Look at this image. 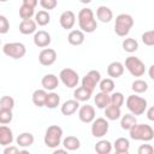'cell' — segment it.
<instances>
[{
    "mask_svg": "<svg viewBox=\"0 0 154 154\" xmlns=\"http://www.w3.org/2000/svg\"><path fill=\"white\" fill-rule=\"evenodd\" d=\"M77 19H78L79 29L83 32L91 34L97 28V22L94 17V12L91 8H88V7L82 8L77 14Z\"/></svg>",
    "mask_w": 154,
    "mask_h": 154,
    "instance_id": "1",
    "label": "cell"
},
{
    "mask_svg": "<svg viewBox=\"0 0 154 154\" xmlns=\"http://www.w3.org/2000/svg\"><path fill=\"white\" fill-rule=\"evenodd\" d=\"M130 138L135 141H143V142H149L154 137V130L150 125L148 124H135L130 130Z\"/></svg>",
    "mask_w": 154,
    "mask_h": 154,
    "instance_id": "2",
    "label": "cell"
},
{
    "mask_svg": "<svg viewBox=\"0 0 154 154\" xmlns=\"http://www.w3.org/2000/svg\"><path fill=\"white\" fill-rule=\"evenodd\" d=\"M61 140H63V129L59 125H51L47 128L43 141L48 148L54 149L59 147L61 143Z\"/></svg>",
    "mask_w": 154,
    "mask_h": 154,
    "instance_id": "3",
    "label": "cell"
},
{
    "mask_svg": "<svg viewBox=\"0 0 154 154\" xmlns=\"http://www.w3.org/2000/svg\"><path fill=\"white\" fill-rule=\"evenodd\" d=\"M132 25H134V18L128 13H120L116 17L114 32L120 37H125L130 32Z\"/></svg>",
    "mask_w": 154,
    "mask_h": 154,
    "instance_id": "4",
    "label": "cell"
},
{
    "mask_svg": "<svg viewBox=\"0 0 154 154\" xmlns=\"http://www.w3.org/2000/svg\"><path fill=\"white\" fill-rule=\"evenodd\" d=\"M125 103H126V107L130 111V113H132L134 116H141L147 109V100L138 95H135V94L129 95Z\"/></svg>",
    "mask_w": 154,
    "mask_h": 154,
    "instance_id": "5",
    "label": "cell"
},
{
    "mask_svg": "<svg viewBox=\"0 0 154 154\" xmlns=\"http://www.w3.org/2000/svg\"><path fill=\"white\" fill-rule=\"evenodd\" d=\"M125 67L130 72V75L134 77H141L146 72L144 63L140 58L134 57V55H130L125 59Z\"/></svg>",
    "mask_w": 154,
    "mask_h": 154,
    "instance_id": "6",
    "label": "cell"
},
{
    "mask_svg": "<svg viewBox=\"0 0 154 154\" xmlns=\"http://www.w3.org/2000/svg\"><path fill=\"white\" fill-rule=\"evenodd\" d=\"M2 52L5 55L12 59H20L25 55L26 48L22 42H7L2 47Z\"/></svg>",
    "mask_w": 154,
    "mask_h": 154,
    "instance_id": "7",
    "label": "cell"
},
{
    "mask_svg": "<svg viewBox=\"0 0 154 154\" xmlns=\"http://www.w3.org/2000/svg\"><path fill=\"white\" fill-rule=\"evenodd\" d=\"M59 79L63 82V84L67 88H76L78 85V82H79V76L78 73L70 69V67H65L60 71L59 73Z\"/></svg>",
    "mask_w": 154,
    "mask_h": 154,
    "instance_id": "8",
    "label": "cell"
},
{
    "mask_svg": "<svg viewBox=\"0 0 154 154\" xmlns=\"http://www.w3.org/2000/svg\"><path fill=\"white\" fill-rule=\"evenodd\" d=\"M109 129V124L105 118H95L91 122V135L95 138H101L103 137Z\"/></svg>",
    "mask_w": 154,
    "mask_h": 154,
    "instance_id": "9",
    "label": "cell"
},
{
    "mask_svg": "<svg viewBox=\"0 0 154 154\" xmlns=\"http://www.w3.org/2000/svg\"><path fill=\"white\" fill-rule=\"evenodd\" d=\"M100 79H101V73L97 70H90L82 78V87H84L85 89H88V90H90L93 93L95 87L99 84Z\"/></svg>",
    "mask_w": 154,
    "mask_h": 154,
    "instance_id": "10",
    "label": "cell"
},
{
    "mask_svg": "<svg viewBox=\"0 0 154 154\" xmlns=\"http://www.w3.org/2000/svg\"><path fill=\"white\" fill-rule=\"evenodd\" d=\"M57 60V52L53 48H43L38 54V61L43 66H51Z\"/></svg>",
    "mask_w": 154,
    "mask_h": 154,
    "instance_id": "11",
    "label": "cell"
},
{
    "mask_svg": "<svg viewBox=\"0 0 154 154\" xmlns=\"http://www.w3.org/2000/svg\"><path fill=\"white\" fill-rule=\"evenodd\" d=\"M78 118L81 122L88 124L95 119V108L91 105H83L78 108Z\"/></svg>",
    "mask_w": 154,
    "mask_h": 154,
    "instance_id": "12",
    "label": "cell"
},
{
    "mask_svg": "<svg viewBox=\"0 0 154 154\" xmlns=\"http://www.w3.org/2000/svg\"><path fill=\"white\" fill-rule=\"evenodd\" d=\"M52 38L49 32H47L46 30H38L34 32V43L36 47L38 48H46L49 46Z\"/></svg>",
    "mask_w": 154,
    "mask_h": 154,
    "instance_id": "13",
    "label": "cell"
},
{
    "mask_svg": "<svg viewBox=\"0 0 154 154\" xmlns=\"http://www.w3.org/2000/svg\"><path fill=\"white\" fill-rule=\"evenodd\" d=\"M59 23L61 25L63 29L65 30H70L73 28V25L76 24V14L67 10V11H64L61 14H60V18H59Z\"/></svg>",
    "mask_w": 154,
    "mask_h": 154,
    "instance_id": "14",
    "label": "cell"
},
{
    "mask_svg": "<svg viewBox=\"0 0 154 154\" xmlns=\"http://www.w3.org/2000/svg\"><path fill=\"white\" fill-rule=\"evenodd\" d=\"M41 84L45 90H49V91H53L54 89L58 88V84H59V78L53 75V73H47L42 77L41 79Z\"/></svg>",
    "mask_w": 154,
    "mask_h": 154,
    "instance_id": "15",
    "label": "cell"
},
{
    "mask_svg": "<svg viewBox=\"0 0 154 154\" xmlns=\"http://www.w3.org/2000/svg\"><path fill=\"white\" fill-rule=\"evenodd\" d=\"M13 132H12V130L8 128V126H6V125H0V144L1 146H4V147H6V146H10V144H12V142H13Z\"/></svg>",
    "mask_w": 154,
    "mask_h": 154,
    "instance_id": "16",
    "label": "cell"
},
{
    "mask_svg": "<svg viewBox=\"0 0 154 154\" xmlns=\"http://www.w3.org/2000/svg\"><path fill=\"white\" fill-rule=\"evenodd\" d=\"M79 101H77L76 99H73V100H67V101H65L63 105H61V108H60V111H61V113L64 114V116H66V117H69V116H72L73 113H76L77 112V109L79 108Z\"/></svg>",
    "mask_w": 154,
    "mask_h": 154,
    "instance_id": "17",
    "label": "cell"
},
{
    "mask_svg": "<svg viewBox=\"0 0 154 154\" xmlns=\"http://www.w3.org/2000/svg\"><path fill=\"white\" fill-rule=\"evenodd\" d=\"M37 24L34 19H22V22L19 23V31L23 35H30L34 34L36 31Z\"/></svg>",
    "mask_w": 154,
    "mask_h": 154,
    "instance_id": "18",
    "label": "cell"
},
{
    "mask_svg": "<svg viewBox=\"0 0 154 154\" xmlns=\"http://www.w3.org/2000/svg\"><path fill=\"white\" fill-rule=\"evenodd\" d=\"M124 73V65L120 61H112L107 66V75L111 78H118Z\"/></svg>",
    "mask_w": 154,
    "mask_h": 154,
    "instance_id": "19",
    "label": "cell"
},
{
    "mask_svg": "<svg viewBox=\"0 0 154 154\" xmlns=\"http://www.w3.org/2000/svg\"><path fill=\"white\" fill-rule=\"evenodd\" d=\"M96 17L102 23H109L113 19V12L107 6H99L96 10Z\"/></svg>",
    "mask_w": 154,
    "mask_h": 154,
    "instance_id": "20",
    "label": "cell"
},
{
    "mask_svg": "<svg viewBox=\"0 0 154 154\" xmlns=\"http://www.w3.org/2000/svg\"><path fill=\"white\" fill-rule=\"evenodd\" d=\"M85 40V35L82 30H71L67 35V41L72 46H81Z\"/></svg>",
    "mask_w": 154,
    "mask_h": 154,
    "instance_id": "21",
    "label": "cell"
},
{
    "mask_svg": "<svg viewBox=\"0 0 154 154\" xmlns=\"http://www.w3.org/2000/svg\"><path fill=\"white\" fill-rule=\"evenodd\" d=\"M112 147L114 148L116 153H118V154H126V153H129V149H130V142L125 137H118L114 141Z\"/></svg>",
    "mask_w": 154,
    "mask_h": 154,
    "instance_id": "22",
    "label": "cell"
},
{
    "mask_svg": "<svg viewBox=\"0 0 154 154\" xmlns=\"http://www.w3.org/2000/svg\"><path fill=\"white\" fill-rule=\"evenodd\" d=\"M34 141H35V138H34V135L31 132H22L16 138L18 147H22V148H26V147L32 146Z\"/></svg>",
    "mask_w": 154,
    "mask_h": 154,
    "instance_id": "23",
    "label": "cell"
},
{
    "mask_svg": "<svg viewBox=\"0 0 154 154\" xmlns=\"http://www.w3.org/2000/svg\"><path fill=\"white\" fill-rule=\"evenodd\" d=\"M46 96H47V91L45 89H36L31 96L32 103L37 107H43L46 102Z\"/></svg>",
    "mask_w": 154,
    "mask_h": 154,
    "instance_id": "24",
    "label": "cell"
},
{
    "mask_svg": "<svg viewBox=\"0 0 154 154\" xmlns=\"http://www.w3.org/2000/svg\"><path fill=\"white\" fill-rule=\"evenodd\" d=\"M63 141V146L66 150H77L81 147V141L76 136H67Z\"/></svg>",
    "mask_w": 154,
    "mask_h": 154,
    "instance_id": "25",
    "label": "cell"
},
{
    "mask_svg": "<svg viewBox=\"0 0 154 154\" xmlns=\"http://www.w3.org/2000/svg\"><path fill=\"white\" fill-rule=\"evenodd\" d=\"M94 102L97 108L103 109L105 107H107L109 105V94L103 93V91L96 93V95L94 96Z\"/></svg>",
    "mask_w": 154,
    "mask_h": 154,
    "instance_id": "26",
    "label": "cell"
},
{
    "mask_svg": "<svg viewBox=\"0 0 154 154\" xmlns=\"http://www.w3.org/2000/svg\"><path fill=\"white\" fill-rule=\"evenodd\" d=\"M136 123H137V119L132 113H126L120 118V128L123 130H128L129 131Z\"/></svg>",
    "mask_w": 154,
    "mask_h": 154,
    "instance_id": "27",
    "label": "cell"
},
{
    "mask_svg": "<svg viewBox=\"0 0 154 154\" xmlns=\"http://www.w3.org/2000/svg\"><path fill=\"white\" fill-rule=\"evenodd\" d=\"M91 94H93V93H91L90 90L85 89L84 87H78V88H76L75 91H73V97H75L77 101L83 102V101H88V100L91 97Z\"/></svg>",
    "mask_w": 154,
    "mask_h": 154,
    "instance_id": "28",
    "label": "cell"
},
{
    "mask_svg": "<svg viewBox=\"0 0 154 154\" xmlns=\"http://www.w3.org/2000/svg\"><path fill=\"white\" fill-rule=\"evenodd\" d=\"M60 103V96L59 94L54 93V91H51V93H47V96H46V102H45V107L47 108H57Z\"/></svg>",
    "mask_w": 154,
    "mask_h": 154,
    "instance_id": "29",
    "label": "cell"
},
{
    "mask_svg": "<svg viewBox=\"0 0 154 154\" xmlns=\"http://www.w3.org/2000/svg\"><path fill=\"white\" fill-rule=\"evenodd\" d=\"M103 109H105V116H106V118H107L108 120H117V119H119L120 116H122L120 108H119V107H116V106H113V105H111V103H109L107 107H105Z\"/></svg>",
    "mask_w": 154,
    "mask_h": 154,
    "instance_id": "30",
    "label": "cell"
},
{
    "mask_svg": "<svg viewBox=\"0 0 154 154\" xmlns=\"http://www.w3.org/2000/svg\"><path fill=\"white\" fill-rule=\"evenodd\" d=\"M95 152L99 154H109L112 152V143L107 140H100L95 147H94Z\"/></svg>",
    "mask_w": 154,
    "mask_h": 154,
    "instance_id": "31",
    "label": "cell"
},
{
    "mask_svg": "<svg viewBox=\"0 0 154 154\" xmlns=\"http://www.w3.org/2000/svg\"><path fill=\"white\" fill-rule=\"evenodd\" d=\"M35 22H36V24L40 25V26H45V25L49 24V22H51V16H49L48 11L41 10V11L36 12V13H35Z\"/></svg>",
    "mask_w": 154,
    "mask_h": 154,
    "instance_id": "32",
    "label": "cell"
},
{
    "mask_svg": "<svg viewBox=\"0 0 154 154\" xmlns=\"http://www.w3.org/2000/svg\"><path fill=\"white\" fill-rule=\"evenodd\" d=\"M122 47L125 52L134 53L138 49V42L132 37H128V38H124V41L122 42Z\"/></svg>",
    "mask_w": 154,
    "mask_h": 154,
    "instance_id": "33",
    "label": "cell"
},
{
    "mask_svg": "<svg viewBox=\"0 0 154 154\" xmlns=\"http://www.w3.org/2000/svg\"><path fill=\"white\" fill-rule=\"evenodd\" d=\"M99 88H100V91H103V93H112L114 90V82L112 78H105V79H100L99 82Z\"/></svg>",
    "mask_w": 154,
    "mask_h": 154,
    "instance_id": "34",
    "label": "cell"
},
{
    "mask_svg": "<svg viewBox=\"0 0 154 154\" xmlns=\"http://www.w3.org/2000/svg\"><path fill=\"white\" fill-rule=\"evenodd\" d=\"M131 89L137 94L146 93L148 90V83L143 79H135L131 84Z\"/></svg>",
    "mask_w": 154,
    "mask_h": 154,
    "instance_id": "35",
    "label": "cell"
},
{
    "mask_svg": "<svg viewBox=\"0 0 154 154\" xmlns=\"http://www.w3.org/2000/svg\"><path fill=\"white\" fill-rule=\"evenodd\" d=\"M125 99H124V95L120 93V91H116V93H112V95H109V103L116 106V107H122L123 103H124Z\"/></svg>",
    "mask_w": 154,
    "mask_h": 154,
    "instance_id": "36",
    "label": "cell"
},
{
    "mask_svg": "<svg viewBox=\"0 0 154 154\" xmlns=\"http://www.w3.org/2000/svg\"><path fill=\"white\" fill-rule=\"evenodd\" d=\"M19 16L22 19H30L32 18V16H35V8L22 4V6L19 7Z\"/></svg>",
    "mask_w": 154,
    "mask_h": 154,
    "instance_id": "37",
    "label": "cell"
},
{
    "mask_svg": "<svg viewBox=\"0 0 154 154\" xmlns=\"http://www.w3.org/2000/svg\"><path fill=\"white\" fill-rule=\"evenodd\" d=\"M14 107V99L12 96H8V95H4L1 99H0V108L2 109H13Z\"/></svg>",
    "mask_w": 154,
    "mask_h": 154,
    "instance_id": "38",
    "label": "cell"
},
{
    "mask_svg": "<svg viewBox=\"0 0 154 154\" xmlns=\"http://www.w3.org/2000/svg\"><path fill=\"white\" fill-rule=\"evenodd\" d=\"M12 119H13V114H12L11 109L0 108V124H2V125L10 124L12 122Z\"/></svg>",
    "mask_w": 154,
    "mask_h": 154,
    "instance_id": "39",
    "label": "cell"
},
{
    "mask_svg": "<svg viewBox=\"0 0 154 154\" xmlns=\"http://www.w3.org/2000/svg\"><path fill=\"white\" fill-rule=\"evenodd\" d=\"M142 42L148 46V47H152L154 46V31L153 30H149V31H146L142 34Z\"/></svg>",
    "mask_w": 154,
    "mask_h": 154,
    "instance_id": "40",
    "label": "cell"
},
{
    "mask_svg": "<svg viewBox=\"0 0 154 154\" xmlns=\"http://www.w3.org/2000/svg\"><path fill=\"white\" fill-rule=\"evenodd\" d=\"M8 30H10V22H8V19L5 16L0 14V34H7Z\"/></svg>",
    "mask_w": 154,
    "mask_h": 154,
    "instance_id": "41",
    "label": "cell"
},
{
    "mask_svg": "<svg viewBox=\"0 0 154 154\" xmlns=\"http://www.w3.org/2000/svg\"><path fill=\"white\" fill-rule=\"evenodd\" d=\"M40 5L43 10H54L58 6V0H40Z\"/></svg>",
    "mask_w": 154,
    "mask_h": 154,
    "instance_id": "42",
    "label": "cell"
},
{
    "mask_svg": "<svg viewBox=\"0 0 154 154\" xmlns=\"http://www.w3.org/2000/svg\"><path fill=\"white\" fill-rule=\"evenodd\" d=\"M138 154H153L154 148L150 144H141L137 149Z\"/></svg>",
    "mask_w": 154,
    "mask_h": 154,
    "instance_id": "43",
    "label": "cell"
},
{
    "mask_svg": "<svg viewBox=\"0 0 154 154\" xmlns=\"http://www.w3.org/2000/svg\"><path fill=\"white\" fill-rule=\"evenodd\" d=\"M4 153L5 154H17V153H20V149L17 147V146H6L5 149H4Z\"/></svg>",
    "mask_w": 154,
    "mask_h": 154,
    "instance_id": "44",
    "label": "cell"
},
{
    "mask_svg": "<svg viewBox=\"0 0 154 154\" xmlns=\"http://www.w3.org/2000/svg\"><path fill=\"white\" fill-rule=\"evenodd\" d=\"M23 4L26 5V6H30L32 8H35L38 4V0H23Z\"/></svg>",
    "mask_w": 154,
    "mask_h": 154,
    "instance_id": "45",
    "label": "cell"
},
{
    "mask_svg": "<svg viewBox=\"0 0 154 154\" xmlns=\"http://www.w3.org/2000/svg\"><path fill=\"white\" fill-rule=\"evenodd\" d=\"M147 118L149 120H154V107H149V109L147 111Z\"/></svg>",
    "mask_w": 154,
    "mask_h": 154,
    "instance_id": "46",
    "label": "cell"
},
{
    "mask_svg": "<svg viewBox=\"0 0 154 154\" xmlns=\"http://www.w3.org/2000/svg\"><path fill=\"white\" fill-rule=\"evenodd\" d=\"M153 69H154V65H152L149 67V78L150 79H154V75H153Z\"/></svg>",
    "mask_w": 154,
    "mask_h": 154,
    "instance_id": "47",
    "label": "cell"
},
{
    "mask_svg": "<svg viewBox=\"0 0 154 154\" xmlns=\"http://www.w3.org/2000/svg\"><path fill=\"white\" fill-rule=\"evenodd\" d=\"M82 4H89V2H91V0H79Z\"/></svg>",
    "mask_w": 154,
    "mask_h": 154,
    "instance_id": "48",
    "label": "cell"
},
{
    "mask_svg": "<svg viewBox=\"0 0 154 154\" xmlns=\"http://www.w3.org/2000/svg\"><path fill=\"white\" fill-rule=\"evenodd\" d=\"M7 0H0V2H6Z\"/></svg>",
    "mask_w": 154,
    "mask_h": 154,
    "instance_id": "49",
    "label": "cell"
},
{
    "mask_svg": "<svg viewBox=\"0 0 154 154\" xmlns=\"http://www.w3.org/2000/svg\"><path fill=\"white\" fill-rule=\"evenodd\" d=\"M0 43H1V40H0Z\"/></svg>",
    "mask_w": 154,
    "mask_h": 154,
    "instance_id": "50",
    "label": "cell"
}]
</instances>
